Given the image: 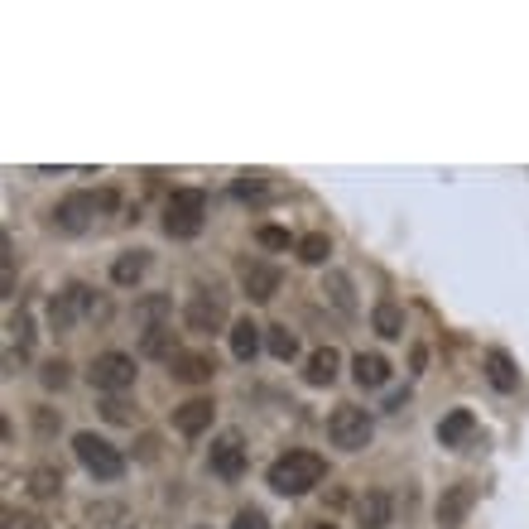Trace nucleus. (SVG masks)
<instances>
[{"instance_id":"412c9836","label":"nucleus","mask_w":529,"mask_h":529,"mask_svg":"<svg viewBox=\"0 0 529 529\" xmlns=\"http://www.w3.org/2000/svg\"><path fill=\"white\" fill-rule=\"evenodd\" d=\"M322 294H328V303L342 318H356V294H351V280L342 275V270H328V280H322Z\"/></svg>"},{"instance_id":"7ed1b4c3","label":"nucleus","mask_w":529,"mask_h":529,"mask_svg":"<svg viewBox=\"0 0 529 529\" xmlns=\"http://www.w3.org/2000/svg\"><path fill=\"white\" fill-rule=\"evenodd\" d=\"M73 453H77V463L87 467L97 482H121V476H126V457L116 453L107 438H97V433H73Z\"/></svg>"},{"instance_id":"20e7f679","label":"nucleus","mask_w":529,"mask_h":529,"mask_svg":"<svg viewBox=\"0 0 529 529\" xmlns=\"http://www.w3.org/2000/svg\"><path fill=\"white\" fill-rule=\"evenodd\" d=\"M202 217H208V198H202L198 188H178V193L168 198V208H164V231L188 241V236L202 231Z\"/></svg>"},{"instance_id":"39448f33","label":"nucleus","mask_w":529,"mask_h":529,"mask_svg":"<svg viewBox=\"0 0 529 529\" xmlns=\"http://www.w3.org/2000/svg\"><path fill=\"white\" fill-rule=\"evenodd\" d=\"M375 433V423L366 409H356V404H342V409H332V419H328V438H332V448H342V453H361L366 443Z\"/></svg>"},{"instance_id":"c756f323","label":"nucleus","mask_w":529,"mask_h":529,"mask_svg":"<svg viewBox=\"0 0 529 529\" xmlns=\"http://www.w3.org/2000/svg\"><path fill=\"white\" fill-rule=\"evenodd\" d=\"M39 381H44V390H63L67 385V361H44Z\"/></svg>"},{"instance_id":"f257e3e1","label":"nucleus","mask_w":529,"mask_h":529,"mask_svg":"<svg viewBox=\"0 0 529 529\" xmlns=\"http://www.w3.org/2000/svg\"><path fill=\"white\" fill-rule=\"evenodd\" d=\"M322 476H328V463L318 453L294 448L270 463V491H280V496H309L313 486H322Z\"/></svg>"},{"instance_id":"a878e982","label":"nucleus","mask_w":529,"mask_h":529,"mask_svg":"<svg viewBox=\"0 0 529 529\" xmlns=\"http://www.w3.org/2000/svg\"><path fill=\"white\" fill-rule=\"evenodd\" d=\"M29 491H34V496H39V501H48V496H58V491H63V472L58 467H34L29 472Z\"/></svg>"},{"instance_id":"bb28decb","label":"nucleus","mask_w":529,"mask_h":529,"mask_svg":"<svg viewBox=\"0 0 529 529\" xmlns=\"http://www.w3.org/2000/svg\"><path fill=\"white\" fill-rule=\"evenodd\" d=\"M265 347H270L275 361H294V356H299V337L289 332V328H265Z\"/></svg>"},{"instance_id":"f8f14e48","label":"nucleus","mask_w":529,"mask_h":529,"mask_svg":"<svg viewBox=\"0 0 529 529\" xmlns=\"http://www.w3.org/2000/svg\"><path fill=\"white\" fill-rule=\"evenodd\" d=\"M221 322H227V313H221V303L208 294V289L188 299V328L193 332H221Z\"/></svg>"},{"instance_id":"0eeeda50","label":"nucleus","mask_w":529,"mask_h":529,"mask_svg":"<svg viewBox=\"0 0 529 529\" xmlns=\"http://www.w3.org/2000/svg\"><path fill=\"white\" fill-rule=\"evenodd\" d=\"M111 202H116L111 193H101V198H97V193H67L58 208H54V227L77 236V231H87V221H92L101 208H111Z\"/></svg>"},{"instance_id":"a211bd4d","label":"nucleus","mask_w":529,"mask_h":529,"mask_svg":"<svg viewBox=\"0 0 529 529\" xmlns=\"http://www.w3.org/2000/svg\"><path fill=\"white\" fill-rule=\"evenodd\" d=\"M145 270H149V250H121L111 260V280L121 284V289H130V284H140Z\"/></svg>"},{"instance_id":"dca6fc26","label":"nucleus","mask_w":529,"mask_h":529,"mask_svg":"<svg viewBox=\"0 0 529 529\" xmlns=\"http://www.w3.org/2000/svg\"><path fill=\"white\" fill-rule=\"evenodd\" d=\"M472 433H476V414H472V409H453V414L438 423V443H443V448H463Z\"/></svg>"},{"instance_id":"6ab92c4d","label":"nucleus","mask_w":529,"mask_h":529,"mask_svg":"<svg viewBox=\"0 0 529 529\" xmlns=\"http://www.w3.org/2000/svg\"><path fill=\"white\" fill-rule=\"evenodd\" d=\"M337 366H342L337 347H318V351L309 356V366H303V381H309V385H332V381H337Z\"/></svg>"},{"instance_id":"393cba45","label":"nucleus","mask_w":529,"mask_h":529,"mask_svg":"<svg viewBox=\"0 0 529 529\" xmlns=\"http://www.w3.org/2000/svg\"><path fill=\"white\" fill-rule=\"evenodd\" d=\"M140 351H145V356H155V361H164V356L174 361V356H178V347H174V332H168V328H149V332L140 337Z\"/></svg>"},{"instance_id":"4468645a","label":"nucleus","mask_w":529,"mask_h":529,"mask_svg":"<svg viewBox=\"0 0 529 529\" xmlns=\"http://www.w3.org/2000/svg\"><path fill=\"white\" fill-rule=\"evenodd\" d=\"M260 342H265V328L255 318H236L231 322V356H236V361H250V356L260 351Z\"/></svg>"},{"instance_id":"f704fd0d","label":"nucleus","mask_w":529,"mask_h":529,"mask_svg":"<svg viewBox=\"0 0 529 529\" xmlns=\"http://www.w3.org/2000/svg\"><path fill=\"white\" fill-rule=\"evenodd\" d=\"M318 529H332V524H318Z\"/></svg>"},{"instance_id":"7c9ffc66","label":"nucleus","mask_w":529,"mask_h":529,"mask_svg":"<svg viewBox=\"0 0 529 529\" xmlns=\"http://www.w3.org/2000/svg\"><path fill=\"white\" fill-rule=\"evenodd\" d=\"M265 250H289V231L284 227H260V236H255Z\"/></svg>"},{"instance_id":"4be33fe9","label":"nucleus","mask_w":529,"mask_h":529,"mask_svg":"<svg viewBox=\"0 0 529 529\" xmlns=\"http://www.w3.org/2000/svg\"><path fill=\"white\" fill-rule=\"evenodd\" d=\"M486 381L496 385V390H505V395H510V390L520 385V371H515V361H510L505 351H486Z\"/></svg>"},{"instance_id":"473e14b6","label":"nucleus","mask_w":529,"mask_h":529,"mask_svg":"<svg viewBox=\"0 0 529 529\" xmlns=\"http://www.w3.org/2000/svg\"><path fill=\"white\" fill-rule=\"evenodd\" d=\"M101 414H107L111 423H126L130 414H126V400H107V404H101Z\"/></svg>"},{"instance_id":"cd10ccee","label":"nucleus","mask_w":529,"mask_h":529,"mask_svg":"<svg viewBox=\"0 0 529 529\" xmlns=\"http://www.w3.org/2000/svg\"><path fill=\"white\" fill-rule=\"evenodd\" d=\"M236 198H241V202H265L270 198V183L260 174H241V178H236Z\"/></svg>"},{"instance_id":"5701e85b","label":"nucleus","mask_w":529,"mask_h":529,"mask_svg":"<svg viewBox=\"0 0 529 529\" xmlns=\"http://www.w3.org/2000/svg\"><path fill=\"white\" fill-rule=\"evenodd\" d=\"M371 322H375V332H381V337H404V309H400V303H390V299L375 303Z\"/></svg>"},{"instance_id":"9b49d317","label":"nucleus","mask_w":529,"mask_h":529,"mask_svg":"<svg viewBox=\"0 0 529 529\" xmlns=\"http://www.w3.org/2000/svg\"><path fill=\"white\" fill-rule=\"evenodd\" d=\"M212 414H217L212 400H188V404L174 409V429H178L183 438H198V433L212 429Z\"/></svg>"},{"instance_id":"2f4dec72","label":"nucleus","mask_w":529,"mask_h":529,"mask_svg":"<svg viewBox=\"0 0 529 529\" xmlns=\"http://www.w3.org/2000/svg\"><path fill=\"white\" fill-rule=\"evenodd\" d=\"M10 332H15V337H20V351H25V347L34 342V328H29V313H15V318H10Z\"/></svg>"},{"instance_id":"f03ea898","label":"nucleus","mask_w":529,"mask_h":529,"mask_svg":"<svg viewBox=\"0 0 529 529\" xmlns=\"http://www.w3.org/2000/svg\"><path fill=\"white\" fill-rule=\"evenodd\" d=\"M77 318H107V303H101L87 284H73V289H63V294L48 299V322H54V332H67Z\"/></svg>"},{"instance_id":"1a4fd4ad","label":"nucleus","mask_w":529,"mask_h":529,"mask_svg":"<svg viewBox=\"0 0 529 529\" xmlns=\"http://www.w3.org/2000/svg\"><path fill=\"white\" fill-rule=\"evenodd\" d=\"M472 501H476V486L472 482H457V486L443 491V501H438V529H463Z\"/></svg>"},{"instance_id":"423d86ee","label":"nucleus","mask_w":529,"mask_h":529,"mask_svg":"<svg viewBox=\"0 0 529 529\" xmlns=\"http://www.w3.org/2000/svg\"><path fill=\"white\" fill-rule=\"evenodd\" d=\"M135 375H140V371H135V356H126V351H101V356H92V366H87V381L97 390H107V395L130 390Z\"/></svg>"},{"instance_id":"f3484780","label":"nucleus","mask_w":529,"mask_h":529,"mask_svg":"<svg viewBox=\"0 0 529 529\" xmlns=\"http://www.w3.org/2000/svg\"><path fill=\"white\" fill-rule=\"evenodd\" d=\"M164 318H174V299L168 294H145L135 299V322L149 332V328H164Z\"/></svg>"},{"instance_id":"ddd939ff","label":"nucleus","mask_w":529,"mask_h":529,"mask_svg":"<svg viewBox=\"0 0 529 529\" xmlns=\"http://www.w3.org/2000/svg\"><path fill=\"white\" fill-rule=\"evenodd\" d=\"M356 515H361V529H385L390 515H395V501H390V491H366L361 501H356Z\"/></svg>"},{"instance_id":"2eb2a0df","label":"nucleus","mask_w":529,"mask_h":529,"mask_svg":"<svg viewBox=\"0 0 529 529\" xmlns=\"http://www.w3.org/2000/svg\"><path fill=\"white\" fill-rule=\"evenodd\" d=\"M212 371H217V361H212V356H202V351H178L174 356V381H183V385L212 381Z\"/></svg>"},{"instance_id":"c85d7f7f","label":"nucleus","mask_w":529,"mask_h":529,"mask_svg":"<svg viewBox=\"0 0 529 529\" xmlns=\"http://www.w3.org/2000/svg\"><path fill=\"white\" fill-rule=\"evenodd\" d=\"M231 529H270V515H265V510H255V505H246V510H236Z\"/></svg>"},{"instance_id":"72a5a7b5","label":"nucleus","mask_w":529,"mask_h":529,"mask_svg":"<svg viewBox=\"0 0 529 529\" xmlns=\"http://www.w3.org/2000/svg\"><path fill=\"white\" fill-rule=\"evenodd\" d=\"M5 529H39V520H34V515H15V510H10V515H5Z\"/></svg>"},{"instance_id":"aec40b11","label":"nucleus","mask_w":529,"mask_h":529,"mask_svg":"<svg viewBox=\"0 0 529 529\" xmlns=\"http://www.w3.org/2000/svg\"><path fill=\"white\" fill-rule=\"evenodd\" d=\"M351 371H356V385H366V390H381L390 381V361H385L381 351H361L351 361Z\"/></svg>"},{"instance_id":"b1692460","label":"nucleus","mask_w":529,"mask_h":529,"mask_svg":"<svg viewBox=\"0 0 529 529\" xmlns=\"http://www.w3.org/2000/svg\"><path fill=\"white\" fill-rule=\"evenodd\" d=\"M294 250H299V260H303V265H328L332 241H328L322 231H309V236H299V241H294Z\"/></svg>"},{"instance_id":"6e6552de","label":"nucleus","mask_w":529,"mask_h":529,"mask_svg":"<svg viewBox=\"0 0 529 529\" xmlns=\"http://www.w3.org/2000/svg\"><path fill=\"white\" fill-rule=\"evenodd\" d=\"M241 289H246L250 303H270L280 294V270L265 265V260H246L241 265Z\"/></svg>"},{"instance_id":"9d476101","label":"nucleus","mask_w":529,"mask_h":529,"mask_svg":"<svg viewBox=\"0 0 529 529\" xmlns=\"http://www.w3.org/2000/svg\"><path fill=\"white\" fill-rule=\"evenodd\" d=\"M212 472L221 476V482H241V472H246V448H241V438H236V433L217 438V448H212Z\"/></svg>"}]
</instances>
